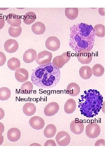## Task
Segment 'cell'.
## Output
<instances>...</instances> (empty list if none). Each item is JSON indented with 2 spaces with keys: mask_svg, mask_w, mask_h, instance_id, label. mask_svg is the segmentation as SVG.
I'll return each mask as SVG.
<instances>
[{
  "mask_svg": "<svg viewBox=\"0 0 106 159\" xmlns=\"http://www.w3.org/2000/svg\"><path fill=\"white\" fill-rule=\"evenodd\" d=\"M44 146H56V144L54 140H47L44 144Z\"/></svg>",
  "mask_w": 106,
  "mask_h": 159,
  "instance_id": "1f68e13d",
  "label": "cell"
},
{
  "mask_svg": "<svg viewBox=\"0 0 106 159\" xmlns=\"http://www.w3.org/2000/svg\"><path fill=\"white\" fill-rule=\"evenodd\" d=\"M60 76L59 69L50 62L36 68L32 74L31 80L37 87L49 89L58 84Z\"/></svg>",
  "mask_w": 106,
  "mask_h": 159,
  "instance_id": "7a4b0ae2",
  "label": "cell"
},
{
  "mask_svg": "<svg viewBox=\"0 0 106 159\" xmlns=\"http://www.w3.org/2000/svg\"><path fill=\"white\" fill-rule=\"evenodd\" d=\"M4 137L2 135H0V145H1L4 142Z\"/></svg>",
  "mask_w": 106,
  "mask_h": 159,
  "instance_id": "8d00e7d4",
  "label": "cell"
},
{
  "mask_svg": "<svg viewBox=\"0 0 106 159\" xmlns=\"http://www.w3.org/2000/svg\"><path fill=\"white\" fill-rule=\"evenodd\" d=\"M36 51L32 49H29L24 53L23 56L24 61L26 63L33 62L37 57Z\"/></svg>",
  "mask_w": 106,
  "mask_h": 159,
  "instance_id": "2e32d148",
  "label": "cell"
},
{
  "mask_svg": "<svg viewBox=\"0 0 106 159\" xmlns=\"http://www.w3.org/2000/svg\"><path fill=\"white\" fill-rule=\"evenodd\" d=\"M55 140L59 146H66L70 143L71 138L67 132L64 131H61L57 134L55 137Z\"/></svg>",
  "mask_w": 106,
  "mask_h": 159,
  "instance_id": "8992f818",
  "label": "cell"
},
{
  "mask_svg": "<svg viewBox=\"0 0 106 159\" xmlns=\"http://www.w3.org/2000/svg\"><path fill=\"white\" fill-rule=\"evenodd\" d=\"M4 25V19L2 16L0 15V30L3 28Z\"/></svg>",
  "mask_w": 106,
  "mask_h": 159,
  "instance_id": "836d02e7",
  "label": "cell"
},
{
  "mask_svg": "<svg viewBox=\"0 0 106 159\" xmlns=\"http://www.w3.org/2000/svg\"><path fill=\"white\" fill-rule=\"evenodd\" d=\"M5 115V112L3 110L0 108V120L2 119Z\"/></svg>",
  "mask_w": 106,
  "mask_h": 159,
  "instance_id": "d590c367",
  "label": "cell"
},
{
  "mask_svg": "<svg viewBox=\"0 0 106 159\" xmlns=\"http://www.w3.org/2000/svg\"><path fill=\"white\" fill-rule=\"evenodd\" d=\"M29 123L32 128L36 130L42 129L45 125V122L43 119L38 116H34L31 117L29 120Z\"/></svg>",
  "mask_w": 106,
  "mask_h": 159,
  "instance_id": "ba28073f",
  "label": "cell"
},
{
  "mask_svg": "<svg viewBox=\"0 0 106 159\" xmlns=\"http://www.w3.org/2000/svg\"><path fill=\"white\" fill-rule=\"evenodd\" d=\"M59 110L58 104L55 102H52L48 104L45 107L44 113L47 116H52L56 114Z\"/></svg>",
  "mask_w": 106,
  "mask_h": 159,
  "instance_id": "9c48e42d",
  "label": "cell"
},
{
  "mask_svg": "<svg viewBox=\"0 0 106 159\" xmlns=\"http://www.w3.org/2000/svg\"><path fill=\"white\" fill-rule=\"evenodd\" d=\"M11 96V91L6 87L0 88V100L5 101L8 100Z\"/></svg>",
  "mask_w": 106,
  "mask_h": 159,
  "instance_id": "f546056e",
  "label": "cell"
},
{
  "mask_svg": "<svg viewBox=\"0 0 106 159\" xmlns=\"http://www.w3.org/2000/svg\"><path fill=\"white\" fill-rule=\"evenodd\" d=\"M95 35L97 36L103 37L105 36V26L101 24L96 25L93 28Z\"/></svg>",
  "mask_w": 106,
  "mask_h": 159,
  "instance_id": "4316f807",
  "label": "cell"
},
{
  "mask_svg": "<svg viewBox=\"0 0 106 159\" xmlns=\"http://www.w3.org/2000/svg\"><path fill=\"white\" fill-rule=\"evenodd\" d=\"M77 58L82 64H88L92 61V55L89 51L82 50L78 52Z\"/></svg>",
  "mask_w": 106,
  "mask_h": 159,
  "instance_id": "30bf717a",
  "label": "cell"
},
{
  "mask_svg": "<svg viewBox=\"0 0 106 159\" xmlns=\"http://www.w3.org/2000/svg\"><path fill=\"white\" fill-rule=\"evenodd\" d=\"M57 132V128L52 124H49L46 127L44 131V134L47 138H52L55 135Z\"/></svg>",
  "mask_w": 106,
  "mask_h": 159,
  "instance_id": "603a6c76",
  "label": "cell"
},
{
  "mask_svg": "<svg viewBox=\"0 0 106 159\" xmlns=\"http://www.w3.org/2000/svg\"><path fill=\"white\" fill-rule=\"evenodd\" d=\"M22 109L24 114L29 116L33 115L36 111L35 105L31 102L26 103L23 106Z\"/></svg>",
  "mask_w": 106,
  "mask_h": 159,
  "instance_id": "ffe728a7",
  "label": "cell"
},
{
  "mask_svg": "<svg viewBox=\"0 0 106 159\" xmlns=\"http://www.w3.org/2000/svg\"><path fill=\"white\" fill-rule=\"evenodd\" d=\"M52 57V53L47 51H43L39 53L37 56L35 60L39 65H44L51 62Z\"/></svg>",
  "mask_w": 106,
  "mask_h": 159,
  "instance_id": "5b68a950",
  "label": "cell"
},
{
  "mask_svg": "<svg viewBox=\"0 0 106 159\" xmlns=\"http://www.w3.org/2000/svg\"><path fill=\"white\" fill-rule=\"evenodd\" d=\"M7 135L8 139L10 141L16 142L20 138L21 132L16 128H12L8 130Z\"/></svg>",
  "mask_w": 106,
  "mask_h": 159,
  "instance_id": "9a60e30c",
  "label": "cell"
},
{
  "mask_svg": "<svg viewBox=\"0 0 106 159\" xmlns=\"http://www.w3.org/2000/svg\"><path fill=\"white\" fill-rule=\"evenodd\" d=\"M95 35L92 25L81 23L70 28L69 45L76 52L90 51L94 46Z\"/></svg>",
  "mask_w": 106,
  "mask_h": 159,
  "instance_id": "6da1fadb",
  "label": "cell"
},
{
  "mask_svg": "<svg viewBox=\"0 0 106 159\" xmlns=\"http://www.w3.org/2000/svg\"><path fill=\"white\" fill-rule=\"evenodd\" d=\"M7 65L10 69L14 71L20 67L21 64L20 60L18 59L12 57L8 61Z\"/></svg>",
  "mask_w": 106,
  "mask_h": 159,
  "instance_id": "cb8c5ba5",
  "label": "cell"
},
{
  "mask_svg": "<svg viewBox=\"0 0 106 159\" xmlns=\"http://www.w3.org/2000/svg\"><path fill=\"white\" fill-rule=\"evenodd\" d=\"M15 76L18 81L20 82H23L27 81L28 79V72L25 69L19 68L16 70Z\"/></svg>",
  "mask_w": 106,
  "mask_h": 159,
  "instance_id": "5bb4252c",
  "label": "cell"
},
{
  "mask_svg": "<svg viewBox=\"0 0 106 159\" xmlns=\"http://www.w3.org/2000/svg\"><path fill=\"white\" fill-rule=\"evenodd\" d=\"M76 104L75 101L73 99L68 100L64 104V110L65 112L68 114L73 113L75 110Z\"/></svg>",
  "mask_w": 106,
  "mask_h": 159,
  "instance_id": "d6986e66",
  "label": "cell"
},
{
  "mask_svg": "<svg viewBox=\"0 0 106 159\" xmlns=\"http://www.w3.org/2000/svg\"><path fill=\"white\" fill-rule=\"evenodd\" d=\"M80 92V86L75 82H71L68 84L66 89V93L72 97L77 95Z\"/></svg>",
  "mask_w": 106,
  "mask_h": 159,
  "instance_id": "e0dca14e",
  "label": "cell"
},
{
  "mask_svg": "<svg viewBox=\"0 0 106 159\" xmlns=\"http://www.w3.org/2000/svg\"><path fill=\"white\" fill-rule=\"evenodd\" d=\"M36 19L35 13L32 11H29L26 13L24 15L23 21L25 24L29 25L34 22Z\"/></svg>",
  "mask_w": 106,
  "mask_h": 159,
  "instance_id": "d4e9b609",
  "label": "cell"
},
{
  "mask_svg": "<svg viewBox=\"0 0 106 159\" xmlns=\"http://www.w3.org/2000/svg\"><path fill=\"white\" fill-rule=\"evenodd\" d=\"M4 47V49L6 52L12 53L15 52L18 50L19 44L15 40L9 39L5 42Z\"/></svg>",
  "mask_w": 106,
  "mask_h": 159,
  "instance_id": "4fadbf2b",
  "label": "cell"
},
{
  "mask_svg": "<svg viewBox=\"0 0 106 159\" xmlns=\"http://www.w3.org/2000/svg\"><path fill=\"white\" fill-rule=\"evenodd\" d=\"M71 54L69 52H64L61 55L54 57L53 59L52 63L57 67L62 68L69 60Z\"/></svg>",
  "mask_w": 106,
  "mask_h": 159,
  "instance_id": "3957f363",
  "label": "cell"
},
{
  "mask_svg": "<svg viewBox=\"0 0 106 159\" xmlns=\"http://www.w3.org/2000/svg\"><path fill=\"white\" fill-rule=\"evenodd\" d=\"M92 74L97 77L102 76L104 74L105 69L101 64H95L91 69Z\"/></svg>",
  "mask_w": 106,
  "mask_h": 159,
  "instance_id": "484cf974",
  "label": "cell"
},
{
  "mask_svg": "<svg viewBox=\"0 0 106 159\" xmlns=\"http://www.w3.org/2000/svg\"><path fill=\"white\" fill-rule=\"evenodd\" d=\"M4 130V127L2 123L0 122V135H2Z\"/></svg>",
  "mask_w": 106,
  "mask_h": 159,
  "instance_id": "e575fe53",
  "label": "cell"
},
{
  "mask_svg": "<svg viewBox=\"0 0 106 159\" xmlns=\"http://www.w3.org/2000/svg\"><path fill=\"white\" fill-rule=\"evenodd\" d=\"M78 12L77 8H65V15L69 19L71 20L75 19L77 18Z\"/></svg>",
  "mask_w": 106,
  "mask_h": 159,
  "instance_id": "7402d4cb",
  "label": "cell"
},
{
  "mask_svg": "<svg viewBox=\"0 0 106 159\" xmlns=\"http://www.w3.org/2000/svg\"><path fill=\"white\" fill-rule=\"evenodd\" d=\"M70 128L73 133L78 135L81 134L83 131L84 124L77 120L72 121L70 125Z\"/></svg>",
  "mask_w": 106,
  "mask_h": 159,
  "instance_id": "8fae6325",
  "label": "cell"
},
{
  "mask_svg": "<svg viewBox=\"0 0 106 159\" xmlns=\"http://www.w3.org/2000/svg\"><path fill=\"white\" fill-rule=\"evenodd\" d=\"M32 30L34 34L41 35L43 34L46 30L45 25L40 21H37L32 26Z\"/></svg>",
  "mask_w": 106,
  "mask_h": 159,
  "instance_id": "ac0fdd59",
  "label": "cell"
},
{
  "mask_svg": "<svg viewBox=\"0 0 106 159\" xmlns=\"http://www.w3.org/2000/svg\"><path fill=\"white\" fill-rule=\"evenodd\" d=\"M45 44L47 49L52 51L58 50L60 45V40L58 38L55 36H51L48 38Z\"/></svg>",
  "mask_w": 106,
  "mask_h": 159,
  "instance_id": "52a82bcc",
  "label": "cell"
},
{
  "mask_svg": "<svg viewBox=\"0 0 106 159\" xmlns=\"http://www.w3.org/2000/svg\"><path fill=\"white\" fill-rule=\"evenodd\" d=\"M95 146H105V140L104 139H100L97 140L95 144Z\"/></svg>",
  "mask_w": 106,
  "mask_h": 159,
  "instance_id": "d6a6232c",
  "label": "cell"
},
{
  "mask_svg": "<svg viewBox=\"0 0 106 159\" xmlns=\"http://www.w3.org/2000/svg\"><path fill=\"white\" fill-rule=\"evenodd\" d=\"M6 20L11 26L13 27L20 26L21 23L20 16L13 13L8 14L6 16Z\"/></svg>",
  "mask_w": 106,
  "mask_h": 159,
  "instance_id": "7c38bea8",
  "label": "cell"
},
{
  "mask_svg": "<svg viewBox=\"0 0 106 159\" xmlns=\"http://www.w3.org/2000/svg\"><path fill=\"white\" fill-rule=\"evenodd\" d=\"M33 88L32 83L30 81H27L22 84L20 90L22 93L29 94L31 93Z\"/></svg>",
  "mask_w": 106,
  "mask_h": 159,
  "instance_id": "f1b7e54d",
  "label": "cell"
},
{
  "mask_svg": "<svg viewBox=\"0 0 106 159\" xmlns=\"http://www.w3.org/2000/svg\"><path fill=\"white\" fill-rule=\"evenodd\" d=\"M22 31V28L20 26L18 27H13L11 26L9 28L8 33L11 36L17 37L20 35Z\"/></svg>",
  "mask_w": 106,
  "mask_h": 159,
  "instance_id": "83f0119b",
  "label": "cell"
},
{
  "mask_svg": "<svg viewBox=\"0 0 106 159\" xmlns=\"http://www.w3.org/2000/svg\"><path fill=\"white\" fill-rule=\"evenodd\" d=\"M6 57L4 54L0 52V66H2L6 62Z\"/></svg>",
  "mask_w": 106,
  "mask_h": 159,
  "instance_id": "4dcf8cb0",
  "label": "cell"
},
{
  "mask_svg": "<svg viewBox=\"0 0 106 159\" xmlns=\"http://www.w3.org/2000/svg\"><path fill=\"white\" fill-rule=\"evenodd\" d=\"M80 77L84 80L89 79L92 76L91 69L87 66H82L79 71Z\"/></svg>",
  "mask_w": 106,
  "mask_h": 159,
  "instance_id": "44dd1931",
  "label": "cell"
},
{
  "mask_svg": "<svg viewBox=\"0 0 106 159\" xmlns=\"http://www.w3.org/2000/svg\"><path fill=\"white\" fill-rule=\"evenodd\" d=\"M100 127L98 124L96 123L89 124L86 127L85 133L86 135L90 138L97 137L100 134Z\"/></svg>",
  "mask_w": 106,
  "mask_h": 159,
  "instance_id": "277c9868",
  "label": "cell"
}]
</instances>
